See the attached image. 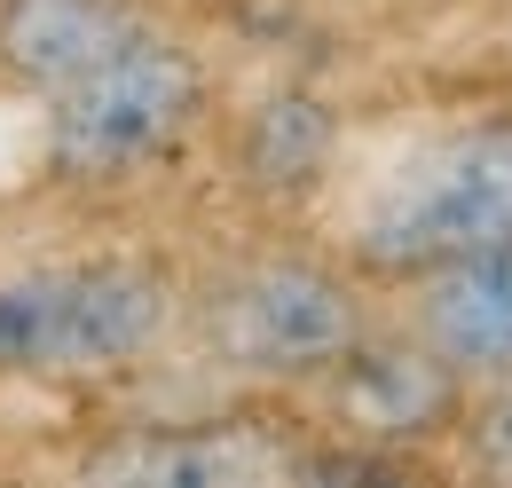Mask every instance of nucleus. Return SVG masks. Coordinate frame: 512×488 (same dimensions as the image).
<instances>
[{"instance_id":"obj_1","label":"nucleus","mask_w":512,"mask_h":488,"mask_svg":"<svg viewBox=\"0 0 512 488\" xmlns=\"http://www.w3.org/2000/svg\"><path fill=\"white\" fill-rule=\"evenodd\" d=\"M32 111H40V182L71 205H119L182 174L197 142L221 134V71L190 24L150 8Z\"/></svg>"},{"instance_id":"obj_2","label":"nucleus","mask_w":512,"mask_h":488,"mask_svg":"<svg viewBox=\"0 0 512 488\" xmlns=\"http://www.w3.org/2000/svg\"><path fill=\"white\" fill-rule=\"evenodd\" d=\"M386 315V292L363 284L339 244H253L213 268H190V307H182V347L213 378L292 402L308 394L331 363H347L371 323Z\"/></svg>"},{"instance_id":"obj_3","label":"nucleus","mask_w":512,"mask_h":488,"mask_svg":"<svg viewBox=\"0 0 512 488\" xmlns=\"http://www.w3.org/2000/svg\"><path fill=\"white\" fill-rule=\"evenodd\" d=\"M190 268L158 244L71 252L0 276V386H103L182 347Z\"/></svg>"},{"instance_id":"obj_4","label":"nucleus","mask_w":512,"mask_h":488,"mask_svg":"<svg viewBox=\"0 0 512 488\" xmlns=\"http://www.w3.org/2000/svg\"><path fill=\"white\" fill-rule=\"evenodd\" d=\"M512 229V119H465L402 150L355 197L339 260L386 300Z\"/></svg>"},{"instance_id":"obj_5","label":"nucleus","mask_w":512,"mask_h":488,"mask_svg":"<svg viewBox=\"0 0 512 488\" xmlns=\"http://www.w3.org/2000/svg\"><path fill=\"white\" fill-rule=\"evenodd\" d=\"M292 402H308L316 433H331V441H355V449L418 465L426 449H449L457 410H465V378L386 307L371 323V339L347 363H331L308 394H292Z\"/></svg>"},{"instance_id":"obj_6","label":"nucleus","mask_w":512,"mask_h":488,"mask_svg":"<svg viewBox=\"0 0 512 488\" xmlns=\"http://www.w3.org/2000/svg\"><path fill=\"white\" fill-rule=\"evenodd\" d=\"M79 481L127 488H260V481H316V426H276L268 410L221 418H142L111 426L71 457Z\"/></svg>"},{"instance_id":"obj_7","label":"nucleus","mask_w":512,"mask_h":488,"mask_svg":"<svg viewBox=\"0 0 512 488\" xmlns=\"http://www.w3.org/2000/svg\"><path fill=\"white\" fill-rule=\"evenodd\" d=\"M394 315H402L465 386L512 378V229L489 237L481 252L434 268V276L402 284V292H394Z\"/></svg>"},{"instance_id":"obj_8","label":"nucleus","mask_w":512,"mask_h":488,"mask_svg":"<svg viewBox=\"0 0 512 488\" xmlns=\"http://www.w3.org/2000/svg\"><path fill=\"white\" fill-rule=\"evenodd\" d=\"M339 158V111L308 87H268L245 119L229 126V182L253 197L260 213H292L300 197L331 182Z\"/></svg>"},{"instance_id":"obj_9","label":"nucleus","mask_w":512,"mask_h":488,"mask_svg":"<svg viewBox=\"0 0 512 488\" xmlns=\"http://www.w3.org/2000/svg\"><path fill=\"white\" fill-rule=\"evenodd\" d=\"M166 0H0V87L48 103L71 71L103 56Z\"/></svg>"},{"instance_id":"obj_10","label":"nucleus","mask_w":512,"mask_h":488,"mask_svg":"<svg viewBox=\"0 0 512 488\" xmlns=\"http://www.w3.org/2000/svg\"><path fill=\"white\" fill-rule=\"evenodd\" d=\"M449 449H457L465 473L512 481V378H481V386H465V410H457Z\"/></svg>"}]
</instances>
